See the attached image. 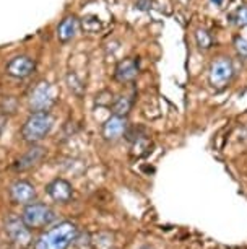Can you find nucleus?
<instances>
[{
    "label": "nucleus",
    "mask_w": 247,
    "mask_h": 249,
    "mask_svg": "<svg viewBox=\"0 0 247 249\" xmlns=\"http://www.w3.org/2000/svg\"><path fill=\"white\" fill-rule=\"evenodd\" d=\"M54 119L49 112H33L25 121L21 127V137L28 143H34L43 140L50 132Z\"/></svg>",
    "instance_id": "f03ea898"
},
{
    "label": "nucleus",
    "mask_w": 247,
    "mask_h": 249,
    "mask_svg": "<svg viewBox=\"0 0 247 249\" xmlns=\"http://www.w3.org/2000/svg\"><path fill=\"white\" fill-rule=\"evenodd\" d=\"M78 33V20L75 17H68L57 28V37L60 43H68Z\"/></svg>",
    "instance_id": "ddd939ff"
},
{
    "label": "nucleus",
    "mask_w": 247,
    "mask_h": 249,
    "mask_svg": "<svg viewBox=\"0 0 247 249\" xmlns=\"http://www.w3.org/2000/svg\"><path fill=\"white\" fill-rule=\"evenodd\" d=\"M82 26L86 33H98L101 30V21L96 17H86L82 20Z\"/></svg>",
    "instance_id": "f3484780"
},
{
    "label": "nucleus",
    "mask_w": 247,
    "mask_h": 249,
    "mask_svg": "<svg viewBox=\"0 0 247 249\" xmlns=\"http://www.w3.org/2000/svg\"><path fill=\"white\" fill-rule=\"evenodd\" d=\"M55 218L52 209L44 204H28L23 210L21 220L28 228H43Z\"/></svg>",
    "instance_id": "20e7f679"
},
{
    "label": "nucleus",
    "mask_w": 247,
    "mask_h": 249,
    "mask_svg": "<svg viewBox=\"0 0 247 249\" xmlns=\"http://www.w3.org/2000/svg\"><path fill=\"white\" fill-rule=\"evenodd\" d=\"M78 230L73 223L62 222L44 233L34 244V249H67L77 239Z\"/></svg>",
    "instance_id": "f257e3e1"
},
{
    "label": "nucleus",
    "mask_w": 247,
    "mask_h": 249,
    "mask_svg": "<svg viewBox=\"0 0 247 249\" xmlns=\"http://www.w3.org/2000/svg\"><path fill=\"white\" fill-rule=\"evenodd\" d=\"M125 130H127V121H125V117L114 114L102 124L101 132L106 140H117L125 134Z\"/></svg>",
    "instance_id": "9d476101"
},
{
    "label": "nucleus",
    "mask_w": 247,
    "mask_h": 249,
    "mask_svg": "<svg viewBox=\"0 0 247 249\" xmlns=\"http://www.w3.org/2000/svg\"><path fill=\"white\" fill-rule=\"evenodd\" d=\"M46 192L49 194V197L55 202H60V204H67V202L72 199L73 191H72V184L65 179H54L52 182H49L48 187H46Z\"/></svg>",
    "instance_id": "1a4fd4ad"
},
{
    "label": "nucleus",
    "mask_w": 247,
    "mask_h": 249,
    "mask_svg": "<svg viewBox=\"0 0 247 249\" xmlns=\"http://www.w3.org/2000/svg\"><path fill=\"white\" fill-rule=\"evenodd\" d=\"M3 127H5V117L0 116V135H2V132H3Z\"/></svg>",
    "instance_id": "aec40b11"
},
{
    "label": "nucleus",
    "mask_w": 247,
    "mask_h": 249,
    "mask_svg": "<svg viewBox=\"0 0 247 249\" xmlns=\"http://www.w3.org/2000/svg\"><path fill=\"white\" fill-rule=\"evenodd\" d=\"M44 148L41 147H33L31 150H28V152L23 155V157L18 160L16 164H15V170L16 171H26V170H31L33 166H36V164L41 163V160L44 158Z\"/></svg>",
    "instance_id": "f8f14e48"
},
{
    "label": "nucleus",
    "mask_w": 247,
    "mask_h": 249,
    "mask_svg": "<svg viewBox=\"0 0 247 249\" xmlns=\"http://www.w3.org/2000/svg\"><path fill=\"white\" fill-rule=\"evenodd\" d=\"M67 83H68V87H70V90H72V93H75L77 96H83V93H85V87L82 85L80 78H78L75 73L70 72L67 75Z\"/></svg>",
    "instance_id": "dca6fc26"
},
{
    "label": "nucleus",
    "mask_w": 247,
    "mask_h": 249,
    "mask_svg": "<svg viewBox=\"0 0 247 249\" xmlns=\"http://www.w3.org/2000/svg\"><path fill=\"white\" fill-rule=\"evenodd\" d=\"M55 98L50 83L48 82H39L38 85L33 88L30 95V106L34 112H48L50 106L54 105Z\"/></svg>",
    "instance_id": "39448f33"
},
{
    "label": "nucleus",
    "mask_w": 247,
    "mask_h": 249,
    "mask_svg": "<svg viewBox=\"0 0 247 249\" xmlns=\"http://www.w3.org/2000/svg\"><path fill=\"white\" fill-rule=\"evenodd\" d=\"M234 46H236L237 53H239L242 57H247V39L246 37L237 36L234 39Z\"/></svg>",
    "instance_id": "6ab92c4d"
},
{
    "label": "nucleus",
    "mask_w": 247,
    "mask_h": 249,
    "mask_svg": "<svg viewBox=\"0 0 247 249\" xmlns=\"http://www.w3.org/2000/svg\"><path fill=\"white\" fill-rule=\"evenodd\" d=\"M10 197L16 204H31L36 199V189L28 181H16L10 186Z\"/></svg>",
    "instance_id": "6e6552de"
},
{
    "label": "nucleus",
    "mask_w": 247,
    "mask_h": 249,
    "mask_svg": "<svg viewBox=\"0 0 247 249\" xmlns=\"http://www.w3.org/2000/svg\"><path fill=\"white\" fill-rule=\"evenodd\" d=\"M130 109H132V100L129 96H119L113 103V112L115 116L127 117Z\"/></svg>",
    "instance_id": "4468645a"
},
{
    "label": "nucleus",
    "mask_w": 247,
    "mask_h": 249,
    "mask_svg": "<svg viewBox=\"0 0 247 249\" xmlns=\"http://www.w3.org/2000/svg\"><path fill=\"white\" fill-rule=\"evenodd\" d=\"M7 234L10 236L12 241H15L20 246H28L31 241V234H30V228L23 223L21 218L18 217H10L7 220L5 225Z\"/></svg>",
    "instance_id": "0eeeda50"
},
{
    "label": "nucleus",
    "mask_w": 247,
    "mask_h": 249,
    "mask_svg": "<svg viewBox=\"0 0 247 249\" xmlns=\"http://www.w3.org/2000/svg\"><path fill=\"white\" fill-rule=\"evenodd\" d=\"M195 41H197V46L200 49H203V51H207L212 48V43H213V39H212V35L207 31V30H197L195 31Z\"/></svg>",
    "instance_id": "2eb2a0df"
},
{
    "label": "nucleus",
    "mask_w": 247,
    "mask_h": 249,
    "mask_svg": "<svg viewBox=\"0 0 247 249\" xmlns=\"http://www.w3.org/2000/svg\"><path fill=\"white\" fill-rule=\"evenodd\" d=\"M234 20L239 26H247V7H241L236 10Z\"/></svg>",
    "instance_id": "a211bd4d"
},
{
    "label": "nucleus",
    "mask_w": 247,
    "mask_h": 249,
    "mask_svg": "<svg viewBox=\"0 0 247 249\" xmlns=\"http://www.w3.org/2000/svg\"><path fill=\"white\" fill-rule=\"evenodd\" d=\"M34 69H36V62L31 57H28V55H16V57H13L5 67L7 73L10 75V77L20 78V80L30 77V75L34 72Z\"/></svg>",
    "instance_id": "423d86ee"
},
{
    "label": "nucleus",
    "mask_w": 247,
    "mask_h": 249,
    "mask_svg": "<svg viewBox=\"0 0 247 249\" xmlns=\"http://www.w3.org/2000/svg\"><path fill=\"white\" fill-rule=\"evenodd\" d=\"M138 75V64L135 59H124L120 60L115 67V72H114V77L117 82L120 83H130L137 78Z\"/></svg>",
    "instance_id": "9b49d317"
},
{
    "label": "nucleus",
    "mask_w": 247,
    "mask_h": 249,
    "mask_svg": "<svg viewBox=\"0 0 247 249\" xmlns=\"http://www.w3.org/2000/svg\"><path fill=\"white\" fill-rule=\"evenodd\" d=\"M232 77H234V67H232V62L228 57H218L210 65L208 82L215 90L226 88L231 83Z\"/></svg>",
    "instance_id": "7ed1b4c3"
},
{
    "label": "nucleus",
    "mask_w": 247,
    "mask_h": 249,
    "mask_svg": "<svg viewBox=\"0 0 247 249\" xmlns=\"http://www.w3.org/2000/svg\"><path fill=\"white\" fill-rule=\"evenodd\" d=\"M223 2H225V0H212V3H215L216 7H220V5H223Z\"/></svg>",
    "instance_id": "412c9836"
},
{
    "label": "nucleus",
    "mask_w": 247,
    "mask_h": 249,
    "mask_svg": "<svg viewBox=\"0 0 247 249\" xmlns=\"http://www.w3.org/2000/svg\"><path fill=\"white\" fill-rule=\"evenodd\" d=\"M140 249H153V248H150V246H143V248H140Z\"/></svg>",
    "instance_id": "4be33fe9"
}]
</instances>
